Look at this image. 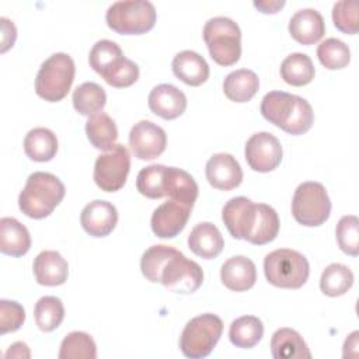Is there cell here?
<instances>
[{"mask_svg": "<svg viewBox=\"0 0 359 359\" xmlns=\"http://www.w3.org/2000/svg\"><path fill=\"white\" fill-rule=\"evenodd\" d=\"M130 170V154L123 144L104 154H100L94 163V182L104 192L119 191L128 178Z\"/></svg>", "mask_w": 359, "mask_h": 359, "instance_id": "cell-9", "label": "cell"}, {"mask_svg": "<svg viewBox=\"0 0 359 359\" xmlns=\"http://www.w3.org/2000/svg\"><path fill=\"white\" fill-rule=\"evenodd\" d=\"M63 182L53 174L45 171L32 172L20 192V210L31 219L48 217L65 198Z\"/></svg>", "mask_w": 359, "mask_h": 359, "instance_id": "cell-2", "label": "cell"}, {"mask_svg": "<svg viewBox=\"0 0 359 359\" xmlns=\"http://www.w3.org/2000/svg\"><path fill=\"white\" fill-rule=\"evenodd\" d=\"M244 156L254 171L269 172L280 164L283 150L276 136L269 132H258L247 140Z\"/></svg>", "mask_w": 359, "mask_h": 359, "instance_id": "cell-11", "label": "cell"}, {"mask_svg": "<svg viewBox=\"0 0 359 359\" xmlns=\"http://www.w3.org/2000/svg\"><path fill=\"white\" fill-rule=\"evenodd\" d=\"M188 245L195 255L205 259H212L222 252L224 240L213 223L202 222L191 230L188 236Z\"/></svg>", "mask_w": 359, "mask_h": 359, "instance_id": "cell-23", "label": "cell"}, {"mask_svg": "<svg viewBox=\"0 0 359 359\" xmlns=\"http://www.w3.org/2000/svg\"><path fill=\"white\" fill-rule=\"evenodd\" d=\"M76 66L67 53L50 55L39 67L35 79V93L49 102L63 100L73 84Z\"/></svg>", "mask_w": 359, "mask_h": 359, "instance_id": "cell-4", "label": "cell"}, {"mask_svg": "<svg viewBox=\"0 0 359 359\" xmlns=\"http://www.w3.org/2000/svg\"><path fill=\"white\" fill-rule=\"evenodd\" d=\"M220 279L227 289L233 292H245L255 285V264L244 255H234L222 265Z\"/></svg>", "mask_w": 359, "mask_h": 359, "instance_id": "cell-20", "label": "cell"}, {"mask_svg": "<svg viewBox=\"0 0 359 359\" xmlns=\"http://www.w3.org/2000/svg\"><path fill=\"white\" fill-rule=\"evenodd\" d=\"M163 194L188 208H194L198 198V184L189 172L177 167H165L163 174Z\"/></svg>", "mask_w": 359, "mask_h": 359, "instance_id": "cell-18", "label": "cell"}, {"mask_svg": "<svg viewBox=\"0 0 359 359\" xmlns=\"http://www.w3.org/2000/svg\"><path fill=\"white\" fill-rule=\"evenodd\" d=\"M86 135L95 149L109 151L116 144L118 129L115 121L108 114L98 112L86 122Z\"/></svg>", "mask_w": 359, "mask_h": 359, "instance_id": "cell-27", "label": "cell"}, {"mask_svg": "<svg viewBox=\"0 0 359 359\" xmlns=\"http://www.w3.org/2000/svg\"><path fill=\"white\" fill-rule=\"evenodd\" d=\"M80 223L91 237H107L118 223V210L111 202L97 199L83 208Z\"/></svg>", "mask_w": 359, "mask_h": 359, "instance_id": "cell-14", "label": "cell"}, {"mask_svg": "<svg viewBox=\"0 0 359 359\" xmlns=\"http://www.w3.org/2000/svg\"><path fill=\"white\" fill-rule=\"evenodd\" d=\"M259 109L268 122L293 136L306 133L314 122V112L309 101L285 91L266 93Z\"/></svg>", "mask_w": 359, "mask_h": 359, "instance_id": "cell-1", "label": "cell"}, {"mask_svg": "<svg viewBox=\"0 0 359 359\" xmlns=\"http://www.w3.org/2000/svg\"><path fill=\"white\" fill-rule=\"evenodd\" d=\"M149 108L153 114L163 119H175L187 109L185 94L172 84L156 86L147 98Z\"/></svg>", "mask_w": 359, "mask_h": 359, "instance_id": "cell-17", "label": "cell"}, {"mask_svg": "<svg viewBox=\"0 0 359 359\" xmlns=\"http://www.w3.org/2000/svg\"><path fill=\"white\" fill-rule=\"evenodd\" d=\"M254 209V202L245 196H236L226 202L222 210V219L231 237L243 240L247 223Z\"/></svg>", "mask_w": 359, "mask_h": 359, "instance_id": "cell-29", "label": "cell"}, {"mask_svg": "<svg viewBox=\"0 0 359 359\" xmlns=\"http://www.w3.org/2000/svg\"><path fill=\"white\" fill-rule=\"evenodd\" d=\"M121 57H123V52L116 42L101 39L93 45L88 62L95 73L104 76Z\"/></svg>", "mask_w": 359, "mask_h": 359, "instance_id": "cell-37", "label": "cell"}, {"mask_svg": "<svg viewBox=\"0 0 359 359\" xmlns=\"http://www.w3.org/2000/svg\"><path fill=\"white\" fill-rule=\"evenodd\" d=\"M285 6L283 0H273V1H254V7L258 8L261 13L265 14H275Z\"/></svg>", "mask_w": 359, "mask_h": 359, "instance_id": "cell-47", "label": "cell"}, {"mask_svg": "<svg viewBox=\"0 0 359 359\" xmlns=\"http://www.w3.org/2000/svg\"><path fill=\"white\" fill-rule=\"evenodd\" d=\"M172 73L182 83L198 87L209 79V65L208 62L194 50H182L177 53L171 63Z\"/></svg>", "mask_w": 359, "mask_h": 359, "instance_id": "cell-22", "label": "cell"}, {"mask_svg": "<svg viewBox=\"0 0 359 359\" xmlns=\"http://www.w3.org/2000/svg\"><path fill=\"white\" fill-rule=\"evenodd\" d=\"M353 285V273L344 264H330L321 273L320 289L330 297L345 294Z\"/></svg>", "mask_w": 359, "mask_h": 359, "instance_id": "cell-33", "label": "cell"}, {"mask_svg": "<svg viewBox=\"0 0 359 359\" xmlns=\"http://www.w3.org/2000/svg\"><path fill=\"white\" fill-rule=\"evenodd\" d=\"M320 63L328 70H339L351 62V50L345 42L337 38H327L317 48Z\"/></svg>", "mask_w": 359, "mask_h": 359, "instance_id": "cell-38", "label": "cell"}, {"mask_svg": "<svg viewBox=\"0 0 359 359\" xmlns=\"http://www.w3.org/2000/svg\"><path fill=\"white\" fill-rule=\"evenodd\" d=\"M264 273L266 280L276 287L299 289L309 279L310 265L299 251L279 248L265 257Z\"/></svg>", "mask_w": 359, "mask_h": 359, "instance_id": "cell-3", "label": "cell"}, {"mask_svg": "<svg viewBox=\"0 0 359 359\" xmlns=\"http://www.w3.org/2000/svg\"><path fill=\"white\" fill-rule=\"evenodd\" d=\"M203 282V271L192 259L177 251L164 265L160 283L170 292L189 294L196 292Z\"/></svg>", "mask_w": 359, "mask_h": 359, "instance_id": "cell-10", "label": "cell"}, {"mask_svg": "<svg viewBox=\"0 0 359 359\" xmlns=\"http://www.w3.org/2000/svg\"><path fill=\"white\" fill-rule=\"evenodd\" d=\"M24 151L34 161H50L57 151L56 135L48 128L31 129L24 139Z\"/></svg>", "mask_w": 359, "mask_h": 359, "instance_id": "cell-28", "label": "cell"}, {"mask_svg": "<svg viewBox=\"0 0 359 359\" xmlns=\"http://www.w3.org/2000/svg\"><path fill=\"white\" fill-rule=\"evenodd\" d=\"M331 213V201L323 184L316 181L302 182L292 199V215L299 224L307 227L321 226Z\"/></svg>", "mask_w": 359, "mask_h": 359, "instance_id": "cell-8", "label": "cell"}, {"mask_svg": "<svg viewBox=\"0 0 359 359\" xmlns=\"http://www.w3.org/2000/svg\"><path fill=\"white\" fill-rule=\"evenodd\" d=\"M289 32L299 43L313 45L324 36L325 22L317 10L302 8L292 15L289 21Z\"/></svg>", "mask_w": 359, "mask_h": 359, "instance_id": "cell-21", "label": "cell"}, {"mask_svg": "<svg viewBox=\"0 0 359 359\" xmlns=\"http://www.w3.org/2000/svg\"><path fill=\"white\" fill-rule=\"evenodd\" d=\"M203 39L210 57L220 66H231L241 56V31L227 17H213L205 22Z\"/></svg>", "mask_w": 359, "mask_h": 359, "instance_id": "cell-5", "label": "cell"}, {"mask_svg": "<svg viewBox=\"0 0 359 359\" xmlns=\"http://www.w3.org/2000/svg\"><path fill=\"white\" fill-rule=\"evenodd\" d=\"M25 321L24 307L14 300H0V334L17 331Z\"/></svg>", "mask_w": 359, "mask_h": 359, "instance_id": "cell-42", "label": "cell"}, {"mask_svg": "<svg viewBox=\"0 0 359 359\" xmlns=\"http://www.w3.org/2000/svg\"><path fill=\"white\" fill-rule=\"evenodd\" d=\"M32 271L39 285L59 286L67 280L69 264L57 251L45 250L35 257Z\"/></svg>", "mask_w": 359, "mask_h": 359, "instance_id": "cell-19", "label": "cell"}, {"mask_svg": "<svg viewBox=\"0 0 359 359\" xmlns=\"http://www.w3.org/2000/svg\"><path fill=\"white\" fill-rule=\"evenodd\" d=\"M171 245H164V244H157L149 247L140 259V269L143 276L153 282V283H160V275L167 264V261L177 252Z\"/></svg>", "mask_w": 359, "mask_h": 359, "instance_id": "cell-36", "label": "cell"}, {"mask_svg": "<svg viewBox=\"0 0 359 359\" xmlns=\"http://www.w3.org/2000/svg\"><path fill=\"white\" fill-rule=\"evenodd\" d=\"M271 353L275 359H310L311 352L303 337L292 328H279L271 338Z\"/></svg>", "mask_w": 359, "mask_h": 359, "instance_id": "cell-25", "label": "cell"}, {"mask_svg": "<svg viewBox=\"0 0 359 359\" xmlns=\"http://www.w3.org/2000/svg\"><path fill=\"white\" fill-rule=\"evenodd\" d=\"M191 210V208L168 199L156 208L151 215L150 226L153 233L160 238H174L184 230Z\"/></svg>", "mask_w": 359, "mask_h": 359, "instance_id": "cell-13", "label": "cell"}, {"mask_svg": "<svg viewBox=\"0 0 359 359\" xmlns=\"http://www.w3.org/2000/svg\"><path fill=\"white\" fill-rule=\"evenodd\" d=\"M137 79H139V66L133 60L123 57L119 62V65L111 73L107 74L104 80L112 87L123 88L136 83Z\"/></svg>", "mask_w": 359, "mask_h": 359, "instance_id": "cell-43", "label": "cell"}, {"mask_svg": "<svg viewBox=\"0 0 359 359\" xmlns=\"http://www.w3.org/2000/svg\"><path fill=\"white\" fill-rule=\"evenodd\" d=\"M165 165L163 164H151L142 168L136 177V188L137 191L150 199L163 198V174Z\"/></svg>", "mask_w": 359, "mask_h": 359, "instance_id": "cell-40", "label": "cell"}, {"mask_svg": "<svg viewBox=\"0 0 359 359\" xmlns=\"http://www.w3.org/2000/svg\"><path fill=\"white\" fill-rule=\"evenodd\" d=\"M7 359L10 358H15V359H29L31 358V352H29V348L25 342H14L6 352L4 355Z\"/></svg>", "mask_w": 359, "mask_h": 359, "instance_id": "cell-45", "label": "cell"}, {"mask_svg": "<svg viewBox=\"0 0 359 359\" xmlns=\"http://www.w3.org/2000/svg\"><path fill=\"white\" fill-rule=\"evenodd\" d=\"M156 8L147 0H123L112 3L107 13L108 27L121 35H140L156 24Z\"/></svg>", "mask_w": 359, "mask_h": 359, "instance_id": "cell-6", "label": "cell"}, {"mask_svg": "<svg viewBox=\"0 0 359 359\" xmlns=\"http://www.w3.org/2000/svg\"><path fill=\"white\" fill-rule=\"evenodd\" d=\"M358 331H353L348 335V338L344 342V358H356L359 353V342H358Z\"/></svg>", "mask_w": 359, "mask_h": 359, "instance_id": "cell-46", "label": "cell"}, {"mask_svg": "<svg viewBox=\"0 0 359 359\" xmlns=\"http://www.w3.org/2000/svg\"><path fill=\"white\" fill-rule=\"evenodd\" d=\"M335 236L339 248L345 254L351 257L359 254V220L355 215H346L339 219Z\"/></svg>", "mask_w": 359, "mask_h": 359, "instance_id": "cell-39", "label": "cell"}, {"mask_svg": "<svg viewBox=\"0 0 359 359\" xmlns=\"http://www.w3.org/2000/svg\"><path fill=\"white\" fill-rule=\"evenodd\" d=\"M34 317L41 331L50 332L56 330L65 318V307L62 300L56 296L41 297L35 304Z\"/></svg>", "mask_w": 359, "mask_h": 359, "instance_id": "cell-34", "label": "cell"}, {"mask_svg": "<svg viewBox=\"0 0 359 359\" xmlns=\"http://www.w3.org/2000/svg\"><path fill=\"white\" fill-rule=\"evenodd\" d=\"M0 21H1V31H3L1 52L4 53L7 49H10L14 45V41L17 38V29H15V25L13 24V21H10L8 18L1 17Z\"/></svg>", "mask_w": 359, "mask_h": 359, "instance_id": "cell-44", "label": "cell"}, {"mask_svg": "<svg viewBox=\"0 0 359 359\" xmlns=\"http://www.w3.org/2000/svg\"><path fill=\"white\" fill-rule=\"evenodd\" d=\"M72 101L74 109L80 115L90 118L102 111L107 102V94L100 84L94 81H86L76 87Z\"/></svg>", "mask_w": 359, "mask_h": 359, "instance_id": "cell-31", "label": "cell"}, {"mask_svg": "<svg viewBox=\"0 0 359 359\" xmlns=\"http://www.w3.org/2000/svg\"><path fill=\"white\" fill-rule=\"evenodd\" d=\"M259 88L258 76L248 69H238L229 73L223 81L224 95L234 102L250 101Z\"/></svg>", "mask_w": 359, "mask_h": 359, "instance_id": "cell-26", "label": "cell"}, {"mask_svg": "<svg viewBox=\"0 0 359 359\" xmlns=\"http://www.w3.org/2000/svg\"><path fill=\"white\" fill-rule=\"evenodd\" d=\"M97 345L91 335L83 331H73L67 334L59 351V359H95Z\"/></svg>", "mask_w": 359, "mask_h": 359, "instance_id": "cell-35", "label": "cell"}, {"mask_svg": "<svg viewBox=\"0 0 359 359\" xmlns=\"http://www.w3.org/2000/svg\"><path fill=\"white\" fill-rule=\"evenodd\" d=\"M205 172L208 182L222 191L234 189L243 181V170L238 161L229 153L213 154L206 163Z\"/></svg>", "mask_w": 359, "mask_h": 359, "instance_id": "cell-16", "label": "cell"}, {"mask_svg": "<svg viewBox=\"0 0 359 359\" xmlns=\"http://www.w3.org/2000/svg\"><path fill=\"white\" fill-rule=\"evenodd\" d=\"M278 231L279 217L276 210L266 203H255L243 240L255 245H264L273 241Z\"/></svg>", "mask_w": 359, "mask_h": 359, "instance_id": "cell-15", "label": "cell"}, {"mask_svg": "<svg viewBox=\"0 0 359 359\" xmlns=\"http://www.w3.org/2000/svg\"><path fill=\"white\" fill-rule=\"evenodd\" d=\"M129 146L136 158L154 160L165 150L167 135L158 125L143 119L132 126Z\"/></svg>", "mask_w": 359, "mask_h": 359, "instance_id": "cell-12", "label": "cell"}, {"mask_svg": "<svg viewBox=\"0 0 359 359\" xmlns=\"http://www.w3.org/2000/svg\"><path fill=\"white\" fill-rule=\"evenodd\" d=\"M316 74L314 65L306 53H292L286 56L280 65V76L285 83L302 87L313 81Z\"/></svg>", "mask_w": 359, "mask_h": 359, "instance_id": "cell-30", "label": "cell"}, {"mask_svg": "<svg viewBox=\"0 0 359 359\" xmlns=\"http://www.w3.org/2000/svg\"><path fill=\"white\" fill-rule=\"evenodd\" d=\"M223 332V321L212 313L194 317L187 323L180 338L181 352L191 359L210 355Z\"/></svg>", "mask_w": 359, "mask_h": 359, "instance_id": "cell-7", "label": "cell"}, {"mask_svg": "<svg viewBox=\"0 0 359 359\" xmlns=\"http://www.w3.org/2000/svg\"><path fill=\"white\" fill-rule=\"evenodd\" d=\"M31 248V236L24 224L14 217L0 220V251L10 257H22Z\"/></svg>", "mask_w": 359, "mask_h": 359, "instance_id": "cell-24", "label": "cell"}, {"mask_svg": "<svg viewBox=\"0 0 359 359\" xmlns=\"http://www.w3.org/2000/svg\"><path fill=\"white\" fill-rule=\"evenodd\" d=\"M264 335V324L255 316H243L230 324L229 338L230 342L243 349L255 346Z\"/></svg>", "mask_w": 359, "mask_h": 359, "instance_id": "cell-32", "label": "cell"}, {"mask_svg": "<svg viewBox=\"0 0 359 359\" xmlns=\"http://www.w3.org/2000/svg\"><path fill=\"white\" fill-rule=\"evenodd\" d=\"M332 21L334 25L344 34L353 35L359 29L358 20V3L341 0L332 7Z\"/></svg>", "mask_w": 359, "mask_h": 359, "instance_id": "cell-41", "label": "cell"}]
</instances>
